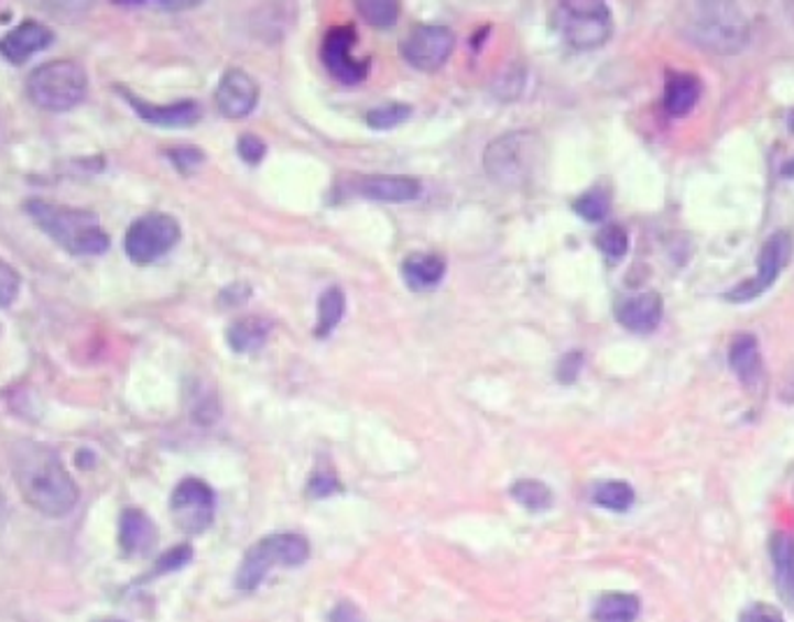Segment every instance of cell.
<instances>
[{
  "label": "cell",
  "instance_id": "cell-1",
  "mask_svg": "<svg viewBox=\"0 0 794 622\" xmlns=\"http://www.w3.org/2000/svg\"><path fill=\"white\" fill-rule=\"evenodd\" d=\"M12 471L21 498L42 516L63 519L77 506V483L50 446L33 441L17 444L12 450Z\"/></svg>",
  "mask_w": 794,
  "mask_h": 622
},
{
  "label": "cell",
  "instance_id": "cell-2",
  "mask_svg": "<svg viewBox=\"0 0 794 622\" xmlns=\"http://www.w3.org/2000/svg\"><path fill=\"white\" fill-rule=\"evenodd\" d=\"M24 209L31 221L70 255H100L110 249V234L89 209L47 200H29Z\"/></svg>",
  "mask_w": 794,
  "mask_h": 622
},
{
  "label": "cell",
  "instance_id": "cell-3",
  "mask_svg": "<svg viewBox=\"0 0 794 622\" xmlns=\"http://www.w3.org/2000/svg\"><path fill=\"white\" fill-rule=\"evenodd\" d=\"M683 35L697 50L718 56H732L748 47L750 21L735 3H693L683 10Z\"/></svg>",
  "mask_w": 794,
  "mask_h": 622
},
{
  "label": "cell",
  "instance_id": "cell-4",
  "mask_svg": "<svg viewBox=\"0 0 794 622\" xmlns=\"http://www.w3.org/2000/svg\"><path fill=\"white\" fill-rule=\"evenodd\" d=\"M89 77L75 61H50L31 73L26 81L29 98L47 112H68L87 96Z\"/></svg>",
  "mask_w": 794,
  "mask_h": 622
},
{
  "label": "cell",
  "instance_id": "cell-5",
  "mask_svg": "<svg viewBox=\"0 0 794 622\" xmlns=\"http://www.w3.org/2000/svg\"><path fill=\"white\" fill-rule=\"evenodd\" d=\"M553 26L574 50L605 47L613 33V17L599 0H567L555 8Z\"/></svg>",
  "mask_w": 794,
  "mask_h": 622
},
{
  "label": "cell",
  "instance_id": "cell-6",
  "mask_svg": "<svg viewBox=\"0 0 794 622\" xmlns=\"http://www.w3.org/2000/svg\"><path fill=\"white\" fill-rule=\"evenodd\" d=\"M307 560H309V542L303 534H293V532L270 534L247 550L235 583H238L240 590H255L261 586L263 578L274 569V565L300 567Z\"/></svg>",
  "mask_w": 794,
  "mask_h": 622
},
{
  "label": "cell",
  "instance_id": "cell-7",
  "mask_svg": "<svg viewBox=\"0 0 794 622\" xmlns=\"http://www.w3.org/2000/svg\"><path fill=\"white\" fill-rule=\"evenodd\" d=\"M536 163V135L530 131L504 133L492 140L483 152L486 175L502 186L527 182Z\"/></svg>",
  "mask_w": 794,
  "mask_h": 622
},
{
  "label": "cell",
  "instance_id": "cell-8",
  "mask_svg": "<svg viewBox=\"0 0 794 622\" xmlns=\"http://www.w3.org/2000/svg\"><path fill=\"white\" fill-rule=\"evenodd\" d=\"M182 240V226L165 211H149L126 230L123 249L135 265H152L173 251Z\"/></svg>",
  "mask_w": 794,
  "mask_h": 622
},
{
  "label": "cell",
  "instance_id": "cell-9",
  "mask_svg": "<svg viewBox=\"0 0 794 622\" xmlns=\"http://www.w3.org/2000/svg\"><path fill=\"white\" fill-rule=\"evenodd\" d=\"M792 259V238L787 232H774L771 238L762 244L758 255V274L753 279H746L743 284H737L725 293L727 303H750V299L760 297L764 291H769L779 282L783 268Z\"/></svg>",
  "mask_w": 794,
  "mask_h": 622
},
{
  "label": "cell",
  "instance_id": "cell-10",
  "mask_svg": "<svg viewBox=\"0 0 794 622\" xmlns=\"http://www.w3.org/2000/svg\"><path fill=\"white\" fill-rule=\"evenodd\" d=\"M358 45V33L351 24L347 26H333L320 45V61L328 75L347 87L365 81L370 75V58H356L354 50Z\"/></svg>",
  "mask_w": 794,
  "mask_h": 622
},
{
  "label": "cell",
  "instance_id": "cell-11",
  "mask_svg": "<svg viewBox=\"0 0 794 622\" xmlns=\"http://www.w3.org/2000/svg\"><path fill=\"white\" fill-rule=\"evenodd\" d=\"M214 490L200 479H184L170 498L173 521L186 534H203L214 523Z\"/></svg>",
  "mask_w": 794,
  "mask_h": 622
},
{
  "label": "cell",
  "instance_id": "cell-12",
  "mask_svg": "<svg viewBox=\"0 0 794 622\" xmlns=\"http://www.w3.org/2000/svg\"><path fill=\"white\" fill-rule=\"evenodd\" d=\"M456 35L446 26L423 24L416 26L410 37L404 40L402 56L404 61L423 73H435L446 66V61L454 56Z\"/></svg>",
  "mask_w": 794,
  "mask_h": 622
},
{
  "label": "cell",
  "instance_id": "cell-13",
  "mask_svg": "<svg viewBox=\"0 0 794 622\" xmlns=\"http://www.w3.org/2000/svg\"><path fill=\"white\" fill-rule=\"evenodd\" d=\"M259 98H261L259 81L240 68L224 73L217 94H214L217 110L221 112V117L230 121L247 119L255 110V105H259Z\"/></svg>",
  "mask_w": 794,
  "mask_h": 622
},
{
  "label": "cell",
  "instance_id": "cell-14",
  "mask_svg": "<svg viewBox=\"0 0 794 622\" xmlns=\"http://www.w3.org/2000/svg\"><path fill=\"white\" fill-rule=\"evenodd\" d=\"M119 94L126 98V102L133 107L135 114L159 128H191L196 126L203 117V107L196 100H177L170 105H154L138 98L135 94L119 89Z\"/></svg>",
  "mask_w": 794,
  "mask_h": 622
},
{
  "label": "cell",
  "instance_id": "cell-15",
  "mask_svg": "<svg viewBox=\"0 0 794 622\" xmlns=\"http://www.w3.org/2000/svg\"><path fill=\"white\" fill-rule=\"evenodd\" d=\"M618 324L634 335H651L662 324L664 303L653 291L622 297L613 309Z\"/></svg>",
  "mask_w": 794,
  "mask_h": 622
},
{
  "label": "cell",
  "instance_id": "cell-16",
  "mask_svg": "<svg viewBox=\"0 0 794 622\" xmlns=\"http://www.w3.org/2000/svg\"><path fill=\"white\" fill-rule=\"evenodd\" d=\"M354 190L360 198L402 205L418 200L423 193V184L416 177H406V175H370L358 179L354 184Z\"/></svg>",
  "mask_w": 794,
  "mask_h": 622
},
{
  "label": "cell",
  "instance_id": "cell-17",
  "mask_svg": "<svg viewBox=\"0 0 794 622\" xmlns=\"http://www.w3.org/2000/svg\"><path fill=\"white\" fill-rule=\"evenodd\" d=\"M52 40L54 33L45 24L26 19L0 40V54H3L10 63H14V66H21V63H26L37 52L47 50L52 45Z\"/></svg>",
  "mask_w": 794,
  "mask_h": 622
},
{
  "label": "cell",
  "instance_id": "cell-18",
  "mask_svg": "<svg viewBox=\"0 0 794 622\" xmlns=\"http://www.w3.org/2000/svg\"><path fill=\"white\" fill-rule=\"evenodd\" d=\"M729 370L737 374V379L746 385L748 391H758L764 383V364L760 353V341L755 335L741 332L732 339L727 353Z\"/></svg>",
  "mask_w": 794,
  "mask_h": 622
},
{
  "label": "cell",
  "instance_id": "cell-19",
  "mask_svg": "<svg viewBox=\"0 0 794 622\" xmlns=\"http://www.w3.org/2000/svg\"><path fill=\"white\" fill-rule=\"evenodd\" d=\"M159 542L154 521L140 509H126L119 519V546L126 555L140 557L152 550Z\"/></svg>",
  "mask_w": 794,
  "mask_h": 622
},
{
  "label": "cell",
  "instance_id": "cell-20",
  "mask_svg": "<svg viewBox=\"0 0 794 622\" xmlns=\"http://www.w3.org/2000/svg\"><path fill=\"white\" fill-rule=\"evenodd\" d=\"M769 557H771V567H774L776 592L794 611V536L787 532L771 534Z\"/></svg>",
  "mask_w": 794,
  "mask_h": 622
},
{
  "label": "cell",
  "instance_id": "cell-21",
  "mask_svg": "<svg viewBox=\"0 0 794 622\" xmlns=\"http://www.w3.org/2000/svg\"><path fill=\"white\" fill-rule=\"evenodd\" d=\"M400 270L404 284L416 293H423V291H433L442 284V279L446 276V261L437 253L416 251L406 255Z\"/></svg>",
  "mask_w": 794,
  "mask_h": 622
},
{
  "label": "cell",
  "instance_id": "cell-22",
  "mask_svg": "<svg viewBox=\"0 0 794 622\" xmlns=\"http://www.w3.org/2000/svg\"><path fill=\"white\" fill-rule=\"evenodd\" d=\"M701 98V79L693 73H670L664 84V110L670 117H688Z\"/></svg>",
  "mask_w": 794,
  "mask_h": 622
},
{
  "label": "cell",
  "instance_id": "cell-23",
  "mask_svg": "<svg viewBox=\"0 0 794 622\" xmlns=\"http://www.w3.org/2000/svg\"><path fill=\"white\" fill-rule=\"evenodd\" d=\"M272 332V324L263 316H242L238 320H232L230 328L226 330V341L228 347L240 353V356H251L259 353L270 339Z\"/></svg>",
  "mask_w": 794,
  "mask_h": 622
},
{
  "label": "cell",
  "instance_id": "cell-24",
  "mask_svg": "<svg viewBox=\"0 0 794 622\" xmlns=\"http://www.w3.org/2000/svg\"><path fill=\"white\" fill-rule=\"evenodd\" d=\"M641 613V602L630 592H607L597 599L592 609L595 622H634Z\"/></svg>",
  "mask_w": 794,
  "mask_h": 622
},
{
  "label": "cell",
  "instance_id": "cell-25",
  "mask_svg": "<svg viewBox=\"0 0 794 622\" xmlns=\"http://www.w3.org/2000/svg\"><path fill=\"white\" fill-rule=\"evenodd\" d=\"M347 314V293L339 286H328L318 297L316 309V328L314 335L318 339H326L339 326V320Z\"/></svg>",
  "mask_w": 794,
  "mask_h": 622
},
{
  "label": "cell",
  "instance_id": "cell-26",
  "mask_svg": "<svg viewBox=\"0 0 794 622\" xmlns=\"http://www.w3.org/2000/svg\"><path fill=\"white\" fill-rule=\"evenodd\" d=\"M511 498L532 513H542L553 506V490L536 479H521L513 483Z\"/></svg>",
  "mask_w": 794,
  "mask_h": 622
},
{
  "label": "cell",
  "instance_id": "cell-27",
  "mask_svg": "<svg viewBox=\"0 0 794 622\" xmlns=\"http://www.w3.org/2000/svg\"><path fill=\"white\" fill-rule=\"evenodd\" d=\"M572 209L588 223H602L611 211L609 190L602 186H595V188L581 193V196L572 203Z\"/></svg>",
  "mask_w": 794,
  "mask_h": 622
},
{
  "label": "cell",
  "instance_id": "cell-28",
  "mask_svg": "<svg viewBox=\"0 0 794 622\" xmlns=\"http://www.w3.org/2000/svg\"><path fill=\"white\" fill-rule=\"evenodd\" d=\"M592 502L607 511H630L634 504V488L626 481H605L592 492Z\"/></svg>",
  "mask_w": 794,
  "mask_h": 622
},
{
  "label": "cell",
  "instance_id": "cell-29",
  "mask_svg": "<svg viewBox=\"0 0 794 622\" xmlns=\"http://www.w3.org/2000/svg\"><path fill=\"white\" fill-rule=\"evenodd\" d=\"M414 114V107L406 102H389L370 110L365 114V123H368L372 131H393V128L410 121Z\"/></svg>",
  "mask_w": 794,
  "mask_h": 622
},
{
  "label": "cell",
  "instance_id": "cell-30",
  "mask_svg": "<svg viewBox=\"0 0 794 622\" xmlns=\"http://www.w3.org/2000/svg\"><path fill=\"white\" fill-rule=\"evenodd\" d=\"M356 8L374 29H391L400 19V3H393V0H362V3H356Z\"/></svg>",
  "mask_w": 794,
  "mask_h": 622
},
{
  "label": "cell",
  "instance_id": "cell-31",
  "mask_svg": "<svg viewBox=\"0 0 794 622\" xmlns=\"http://www.w3.org/2000/svg\"><path fill=\"white\" fill-rule=\"evenodd\" d=\"M595 244H597L599 251H602L605 259L616 263L620 259H626V253L630 251V234L622 226L611 223V226H605L602 230L597 232Z\"/></svg>",
  "mask_w": 794,
  "mask_h": 622
},
{
  "label": "cell",
  "instance_id": "cell-32",
  "mask_svg": "<svg viewBox=\"0 0 794 622\" xmlns=\"http://www.w3.org/2000/svg\"><path fill=\"white\" fill-rule=\"evenodd\" d=\"M167 159L170 163H173L182 175H188V173H196V170L205 163V152L198 146H175V149H167Z\"/></svg>",
  "mask_w": 794,
  "mask_h": 622
},
{
  "label": "cell",
  "instance_id": "cell-33",
  "mask_svg": "<svg viewBox=\"0 0 794 622\" xmlns=\"http://www.w3.org/2000/svg\"><path fill=\"white\" fill-rule=\"evenodd\" d=\"M191 560H193V550H191V546H188V544L175 546V548H170L167 553H163V555L159 557V563H156L154 574H170V571H177V569L186 567Z\"/></svg>",
  "mask_w": 794,
  "mask_h": 622
},
{
  "label": "cell",
  "instance_id": "cell-34",
  "mask_svg": "<svg viewBox=\"0 0 794 622\" xmlns=\"http://www.w3.org/2000/svg\"><path fill=\"white\" fill-rule=\"evenodd\" d=\"M19 286H21V279H19L17 270L0 259V307H8L14 303L19 295Z\"/></svg>",
  "mask_w": 794,
  "mask_h": 622
},
{
  "label": "cell",
  "instance_id": "cell-35",
  "mask_svg": "<svg viewBox=\"0 0 794 622\" xmlns=\"http://www.w3.org/2000/svg\"><path fill=\"white\" fill-rule=\"evenodd\" d=\"M238 154H240V159H242L244 163L259 165V163L265 159V154H268V144H265V140L259 138V135L244 133V135H240V140H238Z\"/></svg>",
  "mask_w": 794,
  "mask_h": 622
},
{
  "label": "cell",
  "instance_id": "cell-36",
  "mask_svg": "<svg viewBox=\"0 0 794 622\" xmlns=\"http://www.w3.org/2000/svg\"><path fill=\"white\" fill-rule=\"evenodd\" d=\"M339 490H341V483L337 481V477L333 474V471H316V474L309 481V485H307L309 498H316V500L337 495Z\"/></svg>",
  "mask_w": 794,
  "mask_h": 622
},
{
  "label": "cell",
  "instance_id": "cell-37",
  "mask_svg": "<svg viewBox=\"0 0 794 622\" xmlns=\"http://www.w3.org/2000/svg\"><path fill=\"white\" fill-rule=\"evenodd\" d=\"M584 353L581 351H569L561 358V362H557V370H555V377L561 383H574L578 379V374H581L584 370Z\"/></svg>",
  "mask_w": 794,
  "mask_h": 622
},
{
  "label": "cell",
  "instance_id": "cell-38",
  "mask_svg": "<svg viewBox=\"0 0 794 622\" xmlns=\"http://www.w3.org/2000/svg\"><path fill=\"white\" fill-rule=\"evenodd\" d=\"M739 622H785V620H783V615H781V611L776 607L762 602V604H750L741 613Z\"/></svg>",
  "mask_w": 794,
  "mask_h": 622
},
{
  "label": "cell",
  "instance_id": "cell-39",
  "mask_svg": "<svg viewBox=\"0 0 794 622\" xmlns=\"http://www.w3.org/2000/svg\"><path fill=\"white\" fill-rule=\"evenodd\" d=\"M328 622H365V615L362 611L351 604V602H339L330 615H328Z\"/></svg>",
  "mask_w": 794,
  "mask_h": 622
},
{
  "label": "cell",
  "instance_id": "cell-40",
  "mask_svg": "<svg viewBox=\"0 0 794 622\" xmlns=\"http://www.w3.org/2000/svg\"><path fill=\"white\" fill-rule=\"evenodd\" d=\"M253 295V291H251V286L249 284H232V286H226L224 288V293H221V303L224 305H230V307H235V305H242V303H247V299Z\"/></svg>",
  "mask_w": 794,
  "mask_h": 622
},
{
  "label": "cell",
  "instance_id": "cell-41",
  "mask_svg": "<svg viewBox=\"0 0 794 622\" xmlns=\"http://www.w3.org/2000/svg\"><path fill=\"white\" fill-rule=\"evenodd\" d=\"M781 173H783V177H794V159H790V161L781 167Z\"/></svg>",
  "mask_w": 794,
  "mask_h": 622
},
{
  "label": "cell",
  "instance_id": "cell-42",
  "mask_svg": "<svg viewBox=\"0 0 794 622\" xmlns=\"http://www.w3.org/2000/svg\"><path fill=\"white\" fill-rule=\"evenodd\" d=\"M785 12H787V17H790V21H792V26H794V3H787V6H785Z\"/></svg>",
  "mask_w": 794,
  "mask_h": 622
},
{
  "label": "cell",
  "instance_id": "cell-43",
  "mask_svg": "<svg viewBox=\"0 0 794 622\" xmlns=\"http://www.w3.org/2000/svg\"><path fill=\"white\" fill-rule=\"evenodd\" d=\"M787 126H790V131L794 133V110L787 114Z\"/></svg>",
  "mask_w": 794,
  "mask_h": 622
},
{
  "label": "cell",
  "instance_id": "cell-44",
  "mask_svg": "<svg viewBox=\"0 0 794 622\" xmlns=\"http://www.w3.org/2000/svg\"><path fill=\"white\" fill-rule=\"evenodd\" d=\"M96 622H126V620H121V618H100Z\"/></svg>",
  "mask_w": 794,
  "mask_h": 622
}]
</instances>
